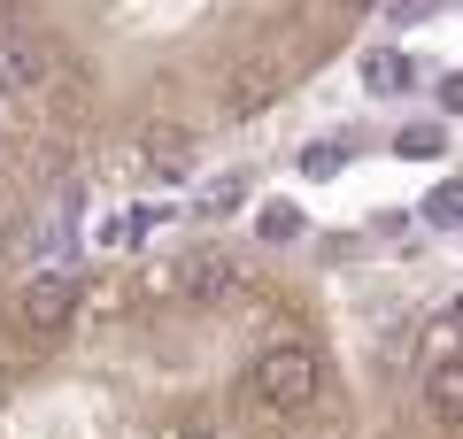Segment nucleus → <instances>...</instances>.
I'll use <instances>...</instances> for the list:
<instances>
[{"label": "nucleus", "mask_w": 463, "mask_h": 439, "mask_svg": "<svg viewBox=\"0 0 463 439\" xmlns=\"http://www.w3.org/2000/svg\"><path fill=\"white\" fill-rule=\"evenodd\" d=\"M425 216H432V224H456V216H463V193H456V185H440V193L425 201Z\"/></svg>", "instance_id": "ddd939ff"}, {"label": "nucleus", "mask_w": 463, "mask_h": 439, "mask_svg": "<svg viewBox=\"0 0 463 439\" xmlns=\"http://www.w3.org/2000/svg\"><path fill=\"white\" fill-rule=\"evenodd\" d=\"M170 277H178V293L194 301V309H216V301H232V285H240V270H232L224 247H185Z\"/></svg>", "instance_id": "39448f33"}, {"label": "nucleus", "mask_w": 463, "mask_h": 439, "mask_svg": "<svg viewBox=\"0 0 463 439\" xmlns=\"http://www.w3.org/2000/svg\"><path fill=\"white\" fill-rule=\"evenodd\" d=\"M194 154H201V146H194V131H185V124H163V116L139 124V163H147L155 178H170V185L194 178Z\"/></svg>", "instance_id": "423d86ee"}, {"label": "nucleus", "mask_w": 463, "mask_h": 439, "mask_svg": "<svg viewBox=\"0 0 463 439\" xmlns=\"http://www.w3.org/2000/svg\"><path fill=\"white\" fill-rule=\"evenodd\" d=\"M78 301H85V277L78 270H32L16 285V324L32 332V340H62L70 316H78Z\"/></svg>", "instance_id": "f03ea898"}, {"label": "nucleus", "mask_w": 463, "mask_h": 439, "mask_svg": "<svg viewBox=\"0 0 463 439\" xmlns=\"http://www.w3.org/2000/svg\"><path fill=\"white\" fill-rule=\"evenodd\" d=\"M347 170V139H317L301 146V178H340Z\"/></svg>", "instance_id": "9d476101"}, {"label": "nucleus", "mask_w": 463, "mask_h": 439, "mask_svg": "<svg viewBox=\"0 0 463 439\" xmlns=\"http://www.w3.org/2000/svg\"><path fill=\"white\" fill-rule=\"evenodd\" d=\"M255 231H263L270 247H286V239H301V209H294V201H263V216H255Z\"/></svg>", "instance_id": "1a4fd4ad"}, {"label": "nucleus", "mask_w": 463, "mask_h": 439, "mask_svg": "<svg viewBox=\"0 0 463 439\" xmlns=\"http://www.w3.org/2000/svg\"><path fill=\"white\" fill-rule=\"evenodd\" d=\"M425 8H432V0H386V16H394V23H417Z\"/></svg>", "instance_id": "2eb2a0df"}, {"label": "nucleus", "mask_w": 463, "mask_h": 439, "mask_svg": "<svg viewBox=\"0 0 463 439\" xmlns=\"http://www.w3.org/2000/svg\"><path fill=\"white\" fill-rule=\"evenodd\" d=\"M410 78H417V70L402 62L394 47H379V54H364V85H371V93H402V85H410Z\"/></svg>", "instance_id": "6e6552de"}, {"label": "nucleus", "mask_w": 463, "mask_h": 439, "mask_svg": "<svg viewBox=\"0 0 463 439\" xmlns=\"http://www.w3.org/2000/svg\"><path fill=\"white\" fill-rule=\"evenodd\" d=\"M163 439H216L209 424H163Z\"/></svg>", "instance_id": "dca6fc26"}, {"label": "nucleus", "mask_w": 463, "mask_h": 439, "mask_svg": "<svg viewBox=\"0 0 463 439\" xmlns=\"http://www.w3.org/2000/svg\"><path fill=\"white\" fill-rule=\"evenodd\" d=\"M440 108H448V116H463V70H456V78H440Z\"/></svg>", "instance_id": "4468645a"}, {"label": "nucleus", "mask_w": 463, "mask_h": 439, "mask_svg": "<svg viewBox=\"0 0 463 439\" xmlns=\"http://www.w3.org/2000/svg\"><path fill=\"white\" fill-rule=\"evenodd\" d=\"M286 85H294V47H255L248 62L224 78V108L232 116H263Z\"/></svg>", "instance_id": "7ed1b4c3"}, {"label": "nucleus", "mask_w": 463, "mask_h": 439, "mask_svg": "<svg viewBox=\"0 0 463 439\" xmlns=\"http://www.w3.org/2000/svg\"><path fill=\"white\" fill-rule=\"evenodd\" d=\"M340 8H379V0H340Z\"/></svg>", "instance_id": "f3484780"}, {"label": "nucleus", "mask_w": 463, "mask_h": 439, "mask_svg": "<svg viewBox=\"0 0 463 439\" xmlns=\"http://www.w3.org/2000/svg\"><path fill=\"white\" fill-rule=\"evenodd\" d=\"M317 393H325V355L301 347V340L263 347V355L248 362V401H263L270 416H294V408H309Z\"/></svg>", "instance_id": "f257e3e1"}, {"label": "nucleus", "mask_w": 463, "mask_h": 439, "mask_svg": "<svg viewBox=\"0 0 463 439\" xmlns=\"http://www.w3.org/2000/svg\"><path fill=\"white\" fill-rule=\"evenodd\" d=\"M54 47L39 32H0V100H39L54 85Z\"/></svg>", "instance_id": "20e7f679"}, {"label": "nucleus", "mask_w": 463, "mask_h": 439, "mask_svg": "<svg viewBox=\"0 0 463 439\" xmlns=\"http://www.w3.org/2000/svg\"><path fill=\"white\" fill-rule=\"evenodd\" d=\"M240 201H248V185H240V178H216L209 193H201V209H209V216H232Z\"/></svg>", "instance_id": "9b49d317"}, {"label": "nucleus", "mask_w": 463, "mask_h": 439, "mask_svg": "<svg viewBox=\"0 0 463 439\" xmlns=\"http://www.w3.org/2000/svg\"><path fill=\"white\" fill-rule=\"evenodd\" d=\"M402 154H417V163H425V154H440V124H410V131H402Z\"/></svg>", "instance_id": "f8f14e48"}, {"label": "nucleus", "mask_w": 463, "mask_h": 439, "mask_svg": "<svg viewBox=\"0 0 463 439\" xmlns=\"http://www.w3.org/2000/svg\"><path fill=\"white\" fill-rule=\"evenodd\" d=\"M425 408H432V424L463 432V355H440V362H425Z\"/></svg>", "instance_id": "0eeeda50"}]
</instances>
